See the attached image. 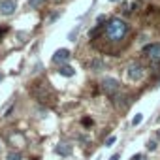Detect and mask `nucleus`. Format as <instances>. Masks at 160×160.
Segmentation results:
<instances>
[{"label": "nucleus", "mask_w": 160, "mask_h": 160, "mask_svg": "<svg viewBox=\"0 0 160 160\" xmlns=\"http://www.w3.org/2000/svg\"><path fill=\"white\" fill-rule=\"evenodd\" d=\"M60 75H64V77H72L73 73H75V70L72 68V66H60Z\"/></svg>", "instance_id": "nucleus-9"}, {"label": "nucleus", "mask_w": 160, "mask_h": 160, "mask_svg": "<svg viewBox=\"0 0 160 160\" xmlns=\"http://www.w3.org/2000/svg\"><path fill=\"white\" fill-rule=\"evenodd\" d=\"M158 141H160V130H158Z\"/></svg>", "instance_id": "nucleus-20"}, {"label": "nucleus", "mask_w": 160, "mask_h": 160, "mask_svg": "<svg viewBox=\"0 0 160 160\" xmlns=\"http://www.w3.org/2000/svg\"><path fill=\"white\" fill-rule=\"evenodd\" d=\"M106 32H108L109 40L119 42V40H122V38L126 36V32H128V25H126L122 19H111V21L106 25Z\"/></svg>", "instance_id": "nucleus-1"}, {"label": "nucleus", "mask_w": 160, "mask_h": 160, "mask_svg": "<svg viewBox=\"0 0 160 160\" xmlns=\"http://www.w3.org/2000/svg\"><path fill=\"white\" fill-rule=\"evenodd\" d=\"M115 141H117V136H109V138L106 139V147H113Z\"/></svg>", "instance_id": "nucleus-12"}, {"label": "nucleus", "mask_w": 160, "mask_h": 160, "mask_svg": "<svg viewBox=\"0 0 160 160\" xmlns=\"http://www.w3.org/2000/svg\"><path fill=\"white\" fill-rule=\"evenodd\" d=\"M55 152L60 154V156H68V154H72V147L66 145V143H58V145L55 147Z\"/></svg>", "instance_id": "nucleus-7"}, {"label": "nucleus", "mask_w": 160, "mask_h": 160, "mask_svg": "<svg viewBox=\"0 0 160 160\" xmlns=\"http://www.w3.org/2000/svg\"><path fill=\"white\" fill-rule=\"evenodd\" d=\"M156 122H160V117H158V119H156Z\"/></svg>", "instance_id": "nucleus-22"}, {"label": "nucleus", "mask_w": 160, "mask_h": 160, "mask_svg": "<svg viewBox=\"0 0 160 160\" xmlns=\"http://www.w3.org/2000/svg\"><path fill=\"white\" fill-rule=\"evenodd\" d=\"M17 10V0H2L0 2V13L2 15H13Z\"/></svg>", "instance_id": "nucleus-5"}, {"label": "nucleus", "mask_w": 160, "mask_h": 160, "mask_svg": "<svg viewBox=\"0 0 160 160\" xmlns=\"http://www.w3.org/2000/svg\"><path fill=\"white\" fill-rule=\"evenodd\" d=\"M109 2H119V0H109Z\"/></svg>", "instance_id": "nucleus-21"}, {"label": "nucleus", "mask_w": 160, "mask_h": 160, "mask_svg": "<svg viewBox=\"0 0 160 160\" xmlns=\"http://www.w3.org/2000/svg\"><path fill=\"white\" fill-rule=\"evenodd\" d=\"M77 32H79V28H73V30L70 32V36H68V38H70V40H75V36H77Z\"/></svg>", "instance_id": "nucleus-16"}, {"label": "nucleus", "mask_w": 160, "mask_h": 160, "mask_svg": "<svg viewBox=\"0 0 160 160\" xmlns=\"http://www.w3.org/2000/svg\"><path fill=\"white\" fill-rule=\"evenodd\" d=\"M143 70H145V68H143L139 62L132 60V62L126 64V77L130 79V81H139V79L143 77Z\"/></svg>", "instance_id": "nucleus-2"}, {"label": "nucleus", "mask_w": 160, "mask_h": 160, "mask_svg": "<svg viewBox=\"0 0 160 160\" xmlns=\"http://www.w3.org/2000/svg\"><path fill=\"white\" fill-rule=\"evenodd\" d=\"M119 158H121V154H119V152H115V154H113V156H111L109 160H119Z\"/></svg>", "instance_id": "nucleus-17"}, {"label": "nucleus", "mask_w": 160, "mask_h": 160, "mask_svg": "<svg viewBox=\"0 0 160 160\" xmlns=\"http://www.w3.org/2000/svg\"><path fill=\"white\" fill-rule=\"evenodd\" d=\"M6 160H23V156H21V152H17V151H10V152L6 154Z\"/></svg>", "instance_id": "nucleus-10"}, {"label": "nucleus", "mask_w": 160, "mask_h": 160, "mask_svg": "<svg viewBox=\"0 0 160 160\" xmlns=\"http://www.w3.org/2000/svg\"><path fill=\"white\" fill-rule=\"evenodd\" d=\"M143 53L152 60V62H160V43H151L143 47Z\"/></svg>", "instance_id": "nucleus-4"}, {"label": "nucleus", "mask_w": 160, "mask_h": 160, "mask_svg": "<svg viewBox=\"0 0 160 160\" xmlns=\"http://www.w3.org/2000/svg\"><path fill=\"white\" fill-rule=\"evenodd\" d=\"M147 151H156V139H151V141H147Z\"/></svg>", "instance_id": "nucleus-13"}, {"label": "nucleus", "mask_w": 160, "mask_h": 160, "mask_svg": "<svg viewBox=\"0 0 160 160\" xmlns=\"http://www.w3.org/2000/svg\"><path fill=\"white\" fill-rule=\"evenodd\" d=\"M106 23V15H100L98 19H96V27H100V25H104Z\"/></svg>", "instance_id": "nucleus-15"}, {"label": "nucleus", "mask_w": 160, "mask_h": 160, "mask_svg": "<svg viewBox=\"0 0 160 160\" xmlns=\"http://www.w3.org/2000/svg\"><path fill=\"white\" fill-rule=\"evenodd\" d=\"M0 151H2V145H0Z\"/></svg>", "instance_id": "nucleus-23"}, {"label": "nucleus", "mask_w": 160, "mask_h": 160, "mask_svg": "<svg viewBox=\"0 0 160 160\" xmlns=\"http://www.w3.org/2000/svg\"><path fill=\"white\" fill-rule=\"evenodd\" d=\"M2 79H4V75H2V73H0V83H2Z\"/></svg>", "instance_id": "nucleus-19"}, {"label": "nucleus", "mask_w": 160, "mask_h": 160, "mask_svg": "<svg viewBox=\"0 0 160 160\" xmlns=\"http://www.w3.org/2000/svg\"><path fill=\"white\" fill-rule=\"evenodd\" d=\"M141 121H143V113H136V117L132 119V126H138Z\"/></svg>", "instance_id": "nucleus-11"}, {"label": "nucleus", "mask_w": 160, "mask_h": 160, "mask_svg": "<svg viewBox=\"0 0 160 160\" xmlns=\"http://www.w3.org/2000/svg\"><path fill=\"white\" fill-rule=\"evenodd\" d=\"M45 2V0H28V4H30V8H38V6H42Z\"/></svg>", "instance_id": "nucleus-14"}, {"label": "nucleus", "mask_w": 160, "mask_h": 160, "mask_svg": "<svg viewBox=\"0 0 160 160\" xmlns=\"http://www.w3.org/2000/svg\"><path fill=\"white\" fill-rule=\"evenodd\" d=\"M91 70H94V72H102V70H106V62H104V58H92V62H91Z\"/></svg>", "instance_id": "nucleus-8"}, {"label": "nucleus", "mask_w": 160, "mask_h": 160, "mask_svg": "<svg viewBox=\"0 0 160 160\" xmlns=\"http://www.w3.org/2000/svg\"><path fill=\"white\" fill-rule=\"evenodd\" d=\"M70 51L68 49H57L55 51V55H53V64H62V62H66L68 58H70Z\"/></svg>", "instance_id": "nucleus-6"}, {"label": "nucleus", "mask_w": 160, "mask_h": 160, "mask_svg": "<svg viewBox=\"0 0 160 160\" xmlns=\"http://www.w3.org/2000/svg\"><path fill=\"white\" fill-rule=\"evenodd\" d=\"M102 89H104L109 96H115V94L119 92V81H117V79H113V77H106L104 81H102Z\"/></svg>", "instance_id": "nucleus-3"}, {"label": "nucleus", "mask_w": 160, "mask_h": 160, "mask_svg": "<svg viewBox=\"0 0 160 160\" xmlns=\"http://www.w3.org/2000/svg\"><path fill=\"white\" fill-rule=\"evenodd\" d=\"M132 160H141V154H139V152H138V154H134V156H132Z\"/></svg>", "instance_id": "nucleus-18"}]
</instances>
